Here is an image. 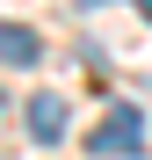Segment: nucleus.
<instances>
[{
	"label": "nucleus",
	"mask_w": 152,
	"mask_h": 160,
	"mask_svg": "<svg viewBox=\"0 0 152 160\" xmlns=\"http://www.w3.org/2000/svg\"><path fill=\"white\" fill-rule=\"evenodd\" d=\"M87 153H94V160H138V153H145V117H138V102H116V109L101 117V131H87Z\"/></svg>",
	"instance_id": "obj_1"
},
{
	"label": "nucleus",
	"mask_w": 152,
	"mask_h": 160,
	"mask_svg": "<svg viewBox=\"0 0 152 160\" xmlns=\"http://www.w3.org/2000/svg\"><path fill=\"white\" fill-rule=\"evenodd\" d=\"M22 124H29V138H36V146H58V138H65V124H72V109H65V95H29Z\"/></svg>",
	"instance_id": "obj_2"
},
{
	"label": "nucleus",
	"mask_w": 152,
	"mask_h": 160,
	"mask_svg": "<svg viewBox=\"0 0 152 160\" xmlns=\"http://www.w3.org/2000/svg\"><path fill=\"white\" fill-rule=\"evenodd\" d=\"M44 58V37L29 22H0V66H36Z\"/></svg>",
	"instance_id": "obj_3"
},
{
	"label": "nucleus",
	"mask_w": 152,
	"mask_h": 160,
	"mask_svg": "<svg viewBox=\"0 0 152 160\" xmlns=\"http://www.w3.org/2000/svg\"><path fill=\"white\" fill-rule=\"evenodd\" d=\"M138 8H145V22H152V0H138Z\"/></svg>",
	"instance_id": "obj_4"
},
{
	"label": "nucleus",
	"mask_w": 152,
	"mask_h": 160,
	"mask_svg": "<svg viewBox=\"0 0 152 160\" xmlns=\"http://www.w3.org/2000/svg\"><path fill=\"white\" fill-rule=\"evenodd\" d=\"M80 8H101V0H80Z\"/></svg>",
	"instance_id": "obj_5"
},
{
	"label": "nucleus",
	"mask_w": 152,
	"mask_h": 160,
	"mask_svg": "<svg viewBox=\"0 0 152 160\" xmlns=\"http://www.w3.org/2000/svg\"><path fill=\"white\" fill-rule=\"evenodd\" d=\"M0 109H7V95H0Z\"/></svg>",
	"instance_id": "obj_6"
}]
</instances>
